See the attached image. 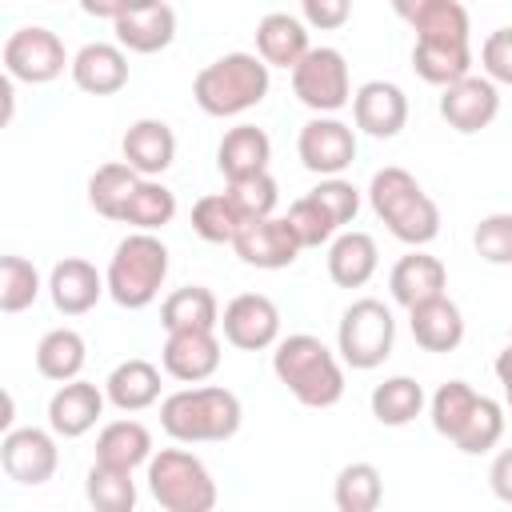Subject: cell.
<instances>
[{"label":"cell","mask_w":512,"mask_h":512,"mask_svg":"<svg viewBox=\"0 0 512 512\" xmlns=\"http://www.w3.org/2000/svg\"><path fill=\"white\" fill-rule=\"evenodd\" d=\"M344 360L320 336L296 332L276 340L272 372L304 408H332L344 396Z\"/></svg>","instance_id":"obj_1"},{"label":"cell","mask_w":512,"mask_h":512,"mask_svg":"<svg viewBox=\"0 0 512 512\" xmlns=\"http://www.w3.org/2000/svg\"><path fill=\"white\" fill-rule=\"evenodd\" d=\"M244 408L232 388L196 384L160 400V428L176 444H220L240 432Z\"/></svg>","instance_id":"obj_2"},{"label":"cell","mask_w":512,"mask_h":512,"mask_svg":"<svg viewBox=\"0 0 512 512\" xmlns=\"http://www.w3.org/2000/svg\"><path fill=\"white\" fill-rule=\"evenodd\" d=\"M368 204L376 212V220L400 240V244H412V248H424L440 236V208L436 200L420 188V180L408 172V168H380L372 172L368 180Z\"/></svg>","instance_id":"obj_3"},{"label":"cell","mask_w":512,"mask_h":512,"mask_svg":"<svg viewBox=\"0 0 512 512\" xmlns=\"http://www.w3.org/2000/svg\"><path fill=\"white\" fill-rule=\"evenodd\" d=\"M272 88V68L256 52H224L192 80V100L208 116H244Z\"/></svg>","instance_id":"obj_4"},{"label":"cell","mask_w":512,"mask_h":512,"mask_svg":"<svg viewBox=\"0 0 512 512\" xmlns=\"http://www.w3.org/2000/svg\"><path fill=\"white\" fill-rule=\"evenodd\" d=\"M164 276H168V248L156 232H140V228L116 244L108 272H104L108 296L128 312L148 308L160 296Z\"/></svg>","instance_id":"obj_5"},{"label":"cell","mask_w":512,"mask_h":512,"mask_svg":"<svg viewBox=\"0 0 512 512\" xmlns=\"http://www.w3.org/2000/svg\"><path fill=\"white\" fill-rule=\"evenodd\" d=\"M148 492L164 512H212L216 480L208 464L188 448H160L148 460Z\"/></svg>","instance_id":"obj_6"},{"label":"cell","mask_w":512,"mask_h":512,"mask_svg":"<svg viewBox=\"0 0 512 512\" xmlns=\"http://www.w3.org/2000/svg\"><path fill=\"white\" fill-rule=\"evenodd\" d=\"M396 348V316L384 300L360 296L344 308L340 328H336V352L348 368L372 372L380 368Z\"/></svg>","instance_id":"obj_7"},{"label":"cell","mask_w":512,"mask_h":512,"mask_svg":"<svg viewBox=\"0 0 512 512\" xmlns=\"http://www.w3.org/2000/svg\"><path fill=\"white\" fill-rule=\"evenodd\" d=\"M292 92L304 108L316 116H336L344 104H352V76L340 48H308V56L292 68Z\"/></svg>","instance_id":"obj_8"},{"label":"cell","mask_w":512,"mask_h":512,"mask_svg":"<svg viewBox=\"0 0 512 512\" xmlns=\"http://www.w3.org/2000/svg\"><path fill=\"white\" fill-rule=\"evenodd\" d=\"M0 60H4V72L20 84H52L56 76H64V68H72V56H68L64 40L44 24L16 28L4 40Z\"/></svg>","instance_id":"obj_9"},{"label":"cell","mask_w":512,"mask_h":512,"mask_svg":"<svg viewBox=\"0 0 512 512\" xmlns=\"http://www.w3.org/2000/svg\"><path fill=\"white\" fill-rule=\"evenodd\" d=\"M60 464V448H56V432L48 428H8L0 440V468L8 480L36 488L48 484L56 476Z\"/></svg>","instance_id":"obj_10"},{"label":"cell","mask_w":512,"mask_h":512,"mask_svg":"<svg viewBox=\"0 0 512 512\" xmlns=\"http://www.w3.org/2000/svg\"><path fill=\"white\" fill-rule=\"evenodd\" d=\"M296 156L316 176H344L356 160V128L336 116H312L300 128Z\"/></svg>","instance_id":"obj_11"},{"label":"cell","mask_w":512,"mask_h":512,"mask_svg":"<svg viewBox=\"0 0 512 512\" xmlns=\"http://www.w3.org/2000/svg\"><path fill=\"white\" fill-rule=\"evenodd\" d=\"M220 332L240 352H264L280 340V308L264 292H240L220 312Z\"/></svg>","instance_id":"obj_12"},{"label":"cell","mask_w":512,"mask_h":512,"mask_svg":"<svg viewBox=\"0 0 512 512\" xmlns=\"http://www.w3.org/2000/svg\"><path fill=\"white\" fill-rule=\"evenodd\" d=\"M500 112V88L488 76H460L452 84L440 88V120L460 132V136H476L484 132Z\"/></svg>","instance_id":"obj_13"},{"label":"cell","mask_w":512,"mask_h":512,"mask_svg":"<svg viewBox=\"0 0 512 512\" xmlns=\"http://www.w3.org/2000/svg\"><path fill=\"white\" fill-rule=\"evenodd\" d=\"M232 252L248 264V268H264V272H276V268H288L296 264V256L304 252L300 240L292 236L288 220L284 216H260V220H244L236 240H232Z\"/></svg>","instance_id":"obj_14"},{"label":"cell","mask_w":512,"mask_h":512,"mask_svg":"<svg viewBox=\"0 0 512 512\" xmlns=\"http://www.w3.org/2000/svg\"><path fill=\"white\" fill-rule=\"evenodd\" d=\"M160 364L180 384H204L220 368V336L216 328H180L164 336Z\"/></svg>","instance_id":"obj_15"},{"label":"cell","mask_w":512,"mask_h":512,"mask_svg":"<svg viewBox=\"0 0 512 512\" xmlns=\"http://www.w3.org/2000/svg\"><path fill=\"white\" fill-rule=\"evenodd\" d=\"M352 120L364 136L392 140L408 124V96L392 80H368L352 92Z\"/></svg>","instance_id":"obj_16"},{"label":"cell","mask_w":512,"mask_h":512,"mask_svg":"<svg viewBox=\"0 0 512 512\" xmlns=\"http://www.w3.org/2000/svg\"><path fill=\"white\" fill-rule=\"evenodd\" d=\"M104 400V388H96L92 380H64L48 400V428L64 440H76L96 428V420L104 416Z\"/></svg>","instance_id":"obj_17"},{"label":"cell","mask_w":512,"mask_h":512,"mask_svg":"<svg viewBox=\"0 0 512 512\" xmlns=\"http://www.w3.org/2000/svg\"><path fill=\"white\" fill-rule=\"evenodd\" d=\"M104 292H108V280L96 272V264H88L80 256H64L48 272V296H52L56 312H64V316L92 312Z\"/></svg>","instance_id":"obj_18"},{"label":"cell","mask_w":512,"mask_h":512,"mask_svg":"<svg viewBox=\"0 0 512 512\" xmlns=\"http://www.w3.org/2000/svg\"><path fill=\"white\" fill-rule=\"evenodd\" d=\"M72 84L88 96H116L128 84V52L120 44L92 40L72 56Z\"/></svg>","instance_id":"obj_19"},{"label":"cell","mask_w":512,"mask_h":512,"mask_svg":"<svg viewBox=\"0 0 512 512\" xmlns=\"http://www.w3.org/2000/svg\"><path fill=\"white\" fill-rule=\"evenodd\" d=\"M444 288H448V268L424 248H412L388 272V292L400 308H416L432 296H444Z\"/></svg>","instance_id":"obj_20"},{"label":"cell","mask_w":512,"mask_h":512,"mask_svg":"<svg viewBox=\"0 0 512 512\" xmlns=\"http://www.w3.org/2000/svg\"><path fill=\"white\" fill-rule=\"evenodd\" d=\"M380 268V248L360 228H340L328 244V276L336 288H364Z\"/></svg>","instance_id":"obj_21"},{"label":"cell","mask_w":512,"mask_h":512,"mask_svg":"<svg viewBox=\"0 0 512 512\" xmlns=\"http://www.w3.org/2000/svg\"><path fill=\"white\" fill-rule=\"evenodd\" d=\"M308 24L300 16H288V12H268L260 16L256 24V56L268 64V68H284L292 72L304 56H308Z\"/></svg>","instance_id":"obj_22"},{"label":"cell","mask_w":512,"mask_h":512,"mask_svg":"<svg viewBox=\"0 0 512 512\" xmlns=\"http://www.w3.org/2000/svg\"><path fill=\"white\" fill-rule=\"evenodd\" d=\"M120 152H124V164H132L140 176H160L176 160V132L164 120L144 116V120L128 124V132L120 140Z\"/></svg>","instance_id":"obj_23"},{"label":"cell","mask_w":512,"mask_h":512,"mask_svg":"<svg viewBox=\"0 0 512 512\" xmlns=\"http://www.w3.org/2000/svg\"><path fill=\"white\" fill-rule=\"evenodd\" d=\"M408 328L424 352H456L464 340V312L456 300L432 296V300L408 308Z\"/></svg>","instance_id":"obj_24"},{"label":"cell","mask_w":512,"mask_h":512,"mask_svg":"<svg viewBox=\"0 0 512 512\" xmlns=\"http://www.w3.org/2000/svg\"><path fill=\"white\" fill-rule=\"evenodd\" d=\"M112 32H116V44L124 52H140V56H152L160 48H168L176 40V12L168 4H156V8H136V12H124L112 20Z\"/></svg>","instance_id":"obj_25"},{"label":"cell","mask_w":512,"mask_h":512,"mask_svg":"<svg viewBox=\"0 0 512 512\" xmlns=\"http://www.w3.org/2000/svg\"><path fill=\"white\" fill-rule=\"evenodd\" d=\"M104 396L120 412H144L160 400V368L140 356L120 360L104 380Z\"/></svg>","instance_id":"obj_26"},{"label":"cell","mask_w":512,"mask_h":512,"mask_svg":"<svg viewBox=\"0 0 512 512\" xmlns=\"http://www.w3.org/2000/svg\"><path fill=\"white\" fill-rule=\"evenodd\" d=\"M268 160H272V140L256 124H236L216 144V168H220L224 180H236V176H248V172H264Z\"/></svg>","instance_id":"obj_27"},{"label":"cell","mask_w":512,"mask_h":512,"mask_svg":"<svg viewBox=\"0 0 512 512\" xmlns=\"http://www.w3.org/2000/svg\"><path fill=\"white\" fill-rule=\"evenodd\" d=\"M412 68L424 84H452L472 72V44L460 40H416L412 44Z\"/></svg>","instance_id":"obj_28"},{"label":"cell","mask_w":512,"mask_h":512,"mask_svg":"<svg viewBox=\"0 0 512 512\" xmlns=\"http://www.w3.org/2000/svg\"><path fill=\"white\" fill-rule=\"evenodd\" d=\"M96 460L136 472L140 464L152 460V432L140 420H112L96 436Z\"/></svg>","instance_id":"obj_29"},{"label":"cell","mask_w":512,"mask_h":512,"mask_svg":"<svg viewBox=\"0 0 512 512\" xmlns=\"http://www.w3.org/2000/svg\"><path fill=\"white\" fill-rule=\"evenodd\" d=\"M84 360H88V344L76 328H52L36 344V372L44 380H56V384L76 380L84 372Z\"/></svg>","instance_id":"obj_30"},{"label":"cell","mask_w":512,"mask_h":512,"mask_svg":"<svg viewBox=\"0 0 512 512\" xmlns=\"http://www.w3.org/2000/svg\"><path fill=\"white\" fill-rule=\"evenodd\" d=\"M160 324L164 332L180 328H220V300L204 284H184L164 296L160 304Z\"/></svg>","instance_id":"obj_31"},{"label":"cell","mask_w":512,"mask_h":512,"mask_svg":"<svg viewBox=\"0 0 512 512\" xmlns=\"http://www.w3.org/2000/svg\"><path fill=\"white\" fill-rule=\"evenodd\" d=\"M424 404H428V396H424V388H420L412 376H388V380H380V384L372 388V396H368V408H372V416H376L384 428H404V424H412V420L424 412Z\"/></svg>","instance_id":"obj_32"},{"label":"cell","mask_w":512,"mask_h":512,"mask_svg":"<svg viewBox=\"0 0 512 512\" xmlns=\"http://www.w3.org/2000/svg\"><path fill=\"white\" fill-rule=\"evenodd\" d=\"M176 220V192L160 184V176H140L136 192L128 196L120 224H132L140 232H160Z\"/></svg>","instance_id":"obj_33"},{"label":"cell","mask_w":512,"mask_h":512,"mask_svg":"<svg viewBox=\"0 0 512 512\" xmlns=\"http://www.w3.org/2000/svg\"><path fill=\"white\" fill-rule=\"evenodd\" d=\"M332 500L340 512H376L380 500H384V476L376 464L368 460H352L336 472V484H332Z\"/></svg>","instance_id":"obj_34"},{"label":"cell","mask_w":512,"mask_h":512,"mask_svg":"<svg viewBox=\"0 0 512 512\" xmlns=\"http://www.w3.org/2000/svg\"><path fill=\"white\" fill-rule=\"evenodd\" d=\"M140 184V172L124 160H112V164H100L88 180V204L104 216V220H116L120 224V212L128 204V196L136 192Z\"/></svg>","instance_id":"obj_35"},{"label":"cell","mask_w":512,"mask_h":512,"mask_svg":"<svg viewBox=\"0 0 512 512\" xmlns=\"http://www.w3.org/2000/svg\"><path fill=\"white\" fill-rule=\"evenodd\" d=\"M84 496L96 512H132L136 508V480L128 468H112V464H92L84 476Z\"/></svg>","instance_id":"obj_36"},{"label":"cell","mask_w":512,"mask_h":512,"mask_svg":"<svg viewBox=\"0 0 512 512\" xmlns=\"http://www.w3.org/2000/svg\"><path fill=\"white\" fill-rule=\"evenodd\" d=\"M504 436V404H496L492 396H480L464 420V428L452 436V444L464 452V456H484L500 444Z\"/></svg>","instance_id":"obj_37"},{"label":"cell","mask_w":512,"mask_h":512,"mask_svg":"<svg viewBox=\"0 0 512 512\" xmlns=\"http://www.w3.org/2000/svg\"><path fill=\"white\" fill-rule=\"evenodd\" d=\"M240 224H244V216L228 192H212V196H200L192 204V232L208 244H232Z\"/></svg>","instance_id":"obj_38"},{"label":"cell","mask_w":512,"mask_h":512,"mask_svg":"<svg viewBox=\"0 0 512 512\" xmlns=\"http://www.w3.org/2000/svg\"><path fill=\"white\" fill-rule=\"evenodd\" d=\"M476 400H480V392H476L468 380H444V384L432 392V400H428L432 428H436L444 440H452V436L464 428V420H468V412H472Z\"/></svg>","instance_id":"obj_39"},{"label":"cell","mask_w":512,"mask_h":512,"mask_svg":"<svg viewBox=\"0 0 512 512\" xmlns=\"http://www.w3.org/2000/svg\"><path fill=\"white\" fill-rule=\"evenodd\" d=\"M40 288H48V284H40V272H36L32 260H24V256H4L0 260V312L16 316V312L32 308Z\"/></svg>","instance_id":"obj_40"},{"label":"cell","mask_w":512,"mask_h":512,"mask_svg":"<svg viewBox=\"0 0 512 512\" xmlns=\"http://www.w3.org/2000/svg\"><path fill=\"white\" fill-rule=\"evenodd\" d=\"M416 40H460L472 44V20L460 0H432L416 20Z\"/></svg>","instance_id":"obj_41"},{"label":"cell","mask_w":512,"mask_h":512,"mask_svg":"<svg viewBox=\"0 0 512 512\" xmlns=\"http://www.w3.org/2000/svg\"><path fill=\"white\" fill-rule=\"evenodd\" d=\"M232 196V204L240 208L244 220H260V216H276V204H280V188L272 180V172H248V176H236L228 180L224 188Z\"/></svg>","instance_id":"obj_42"},{"label":"cell","mask_w":512,"mask_h":512,"mask_svg":"<svg viewBox=\"0 0 512 512\" xmlns=\"http://www.w3.org/2000/svg\"><path fill=\"white\" fill-rule=\"evenodd\" d=\"M288 228H292V236L300 240V248H320V244H332V236L340 232L336 224H332V216L312 200V196H300V200H292L288 204Z\"/></svg>","instance_id":"obj_43"},{"label":"cell","mask_w":512,"mask_h":512,"mask_svg":"<svg viewBox=\"0 0 512 512\" xmlns=\"http://www.w3.org/2000/svg\"><path fill=\"white\" fill-rule=\"evenodd\" d=\"M472 248L484 264L512 268V212H492L472 228Z\"/></svg>","instance_id":"obj_44"},{"label":"cell","mask_w":512,"mask_h":512,"mask_svg":"<svg viewBox=\"0 0 512 512\" xmlns=\"http://www.w3.org/2000/svg\"><path fill=\"white\" fill-rule=\"evenodd\" d=\"M308 196L332 216L336 228H348L356 220V212H360V188L352 180H344V176H320V184Z\"/></svg>","instance_id":"obj_45"},{"label":"cell","mask_w":512,"mask_h":512,"mask_svg":"<svg viewBox=\"0 0 512 512\" xmlns=\"http://www.w3.org/2000/svg\"><path fill=\"white\" fill-rule=\"evenodd\" d=\"M480 68H484L488 80L512 84V28L488 32V40L480 44Z\"/></svg>","instance_id":"obj_46"},{"label":"cell","mask_w":512,"mask_h":512,"mask_svg":"<svg viewBox=\"0 0 512 512\" xmlns=\"http://www.w3.org/2000/svg\"><path fill=\"white\" fill-rule=\"evenodd\" d=\"M300 16L316 32H336L352 20V0H300Z\"/></svg>","instance_id":"obj_47"},{"label":"cell","mask_w":512,"mask_h":512,"mask_svg":"<svg viewBox=\"0 0 512 512\" xmlns=\"http://www.w3.org/2000/svg\"><path fill=\"white\" fill-rule=\"evenodd\" d=\"M488 484H492V496L512 504V448H500L492 456V468H488Z\"/></svg>","instance_id":"obj_48"},{"label":"cell","mask_w":512,"mask_h":512,"mask_svg":"<svg viewBox=\"0 0 512 512\" xmlns=\"http://www.w3.org/2000/svg\"><path fill=\"white\" fill-rule=\"evenodd\" d=\"M84 16H96V20H116L124 16V0H76Z\"/></svg>","instance_id":"obj_49"},{"label":"cell","mask_w":512,"mask_h":512,"mask_svg":"<svg viewBox=\"0 0 512 512\" xmlns=\"http://www.w3.org/2000/svg\"><path fill=\"white\" fill-rule=\"evenodd\" d=\"M496 380H500V388H504V400H508V408H512V340H508V348L496 356Z\"/></svg>","instance_id":"obj_50"},{"label":"cell","mask_w":512,"mask_h":512,"mask_svg":"<svg viewBox=\"0 0 512 512\" xmlns=\"http://www.w3.org/2000/svg\"><path fill=\"white\" fill-rule=\"evenodd\" d=\"M428 4H432V0H392V12H396L400 20H408V24H412Z\"/></svg>","instance_id":"obj_51"},{"label":"cell","mask_w":512,"mask_h":512,"mask_svg":"<svg viewBox=\"0 0 512 512\" xmlns=\"http://www.w3.org/2000/svg\"><path fill=\"white\" fill-rule=\"evenodd\" d=\"M164 0H124V12H136V8H156Z\"/></svg>","instance_id":"obj_52"},{"label":"cell","mask_w":512,"mask_h":512,"mask_svg":"<svg viewBox=\"0 0 512 512\" xmlns=\"http://www.w3.org/2000/svg\"><path fill=\"white\" fill-rule=\"evenodd\" d=\"M508 340H512V336H508Z\"/></svg>","instance_id":"obj_53"}]
</instances>
